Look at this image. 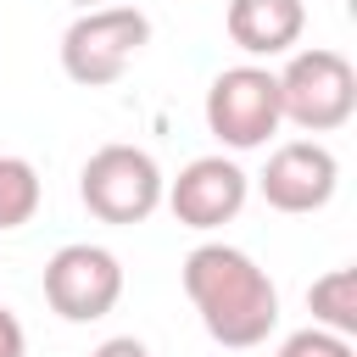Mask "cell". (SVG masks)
<instances>
[{"label":"cell","instance_id":"obj_1","mask_svg":"<svg viewBox=\"0 0 357 357\" xmlns=\"http://www.w3.org/2000/svg\"><path fill=\"white\" fill-rule=\"evenodd\" d=\"M184 296L201 312V329L229 351L262 346L279 329V290L257 268V257H245L240 245H223V240L195 245L184 257Z\"/></svg>","mask_w":357,"mask_h":357},{"label":"cell","instance_id":"obj_2","mask_svg":"<svg viewBox=\"0 0 357 357\" xmlns=\"http://www.w3.org/2000/svg\"><path fill=\"white\" fill-rule=\"evenodd\" d=\"M273 84H279V117L307 134H335L357 112V73L329 45L290 50V61H284V73H273Z\"/></svg>","mask_w":357,"mask_h":357},{"label":"cell","instance_id":"obj_3","mask_svg":"<svg viewBox=\"0 0 357 357\" xmlns=\"http://www.w3.org/2000/svg\"><path fill=\"white\" fill-rule=\"evenodd\" d=\"M145 45H151V17L139 6H95L73 17V28L61 33V73L84 89H106L134 67Z\"/></svg>","mask_w":357,"mask_h":357},{"label":"cell","instance_id":"obj_4","mask_svg":"<svg viewBox=\"0 0 357 357\" xmlns=\"http://www.w3.org/2000/svg\"><path fill=\"white\" fill-rule=\"evenodd\" d=\"M162 167L139 145H100L78 173V195L100 223H145L162 206Z\"/></svg>","mask_w":357,"mask_h":357},{"label":"cell","instance_id":"obj_5","mask_svg":"<svg viewBox=\"0 0 357 357\" xmlns=\"http://www.w3.org/2000/svg\"><path fill=\"white\" fill-rule=\"evenodd\" d=\"M279 84L268 67L257 61H240V67H223L212 84H206V128L218 145L229 151H257L279 134Z\"/></svg>","mask_w":357,"mask_h":357},{"label":"cell","instance_id":"obj_6","mask_svg":"<svg viewBox=\"0 0 357 357\" xmlns=\"http://www.w3.org/2000/svg\"><path fill=\"white\" fill-rule=\"evenodd\" d=\"M45 301L67 324H95L123 301V262L106 245L73 240L45 262Z\"/></svg>","mask_w":357,"mask_h":357},{"label":"cell","instance_id":"obj_7","mask_svg":"<svg viewBox=\"0 0 357 357\" xmlns=\"http://www.w3.org/2000/svg\"><path fill=\"white\" fill-rule=\"evenodd\" d=\"M335 184H340V162L324 139H284L257 173V190L273 212H318L335 201Z\"/></svg>","mask_w":357,"mask_h":357},{"label":"cell","instance_id":"obj_8","mask_svg":"<svg viewBox=\"0 0 357 357\" xmlns=\"http://www.w3.org/2000/svg\"><path fill=\"white\" fill-rule=\"evenodd\" d=\"M245 195H251V173H245L234 156H223V151L184 162L178 178L162 190V201L173 206V218H178L184 229H218V223L240 218Z\"/></svg>","mask_w":357,"mask_h":357},{"label":"cell","instance_id":"obj_9","mask_svg":"<svg viewBox=\"0 0 357 357\" xmlns=\"http://www.w3.org/2000/svg\"><path fill=\"white\" fill-rule=\"evenodd\" d=\"M223 28L245 56H290L307 28V6L301 0H229Z\"/></svg>","mask_w":357,"mask_h":357},{"label":"cell","instance_id":"obj_10","mask_svg":"<svg viewBox=\"0 0 357 357\" xmlns=\"http://www.w3.org/2000/svg\"><path fill=\"white\" fill-rule=\"evenodd\" d=\"M307 312H312L318 329L351 340V335H357V268H329L324 279H312Z\"/></svg>","mask_w":357,"mask_h":357},{"label":"cell","instance_id":"obj_11","mask_svg":"<svg viewBox=\"0 0 357 357\" xmlns=\"http://www.w3.org/2000/svg\"><path fill=\"white\" fill-rule=\"evenodd\" d=\"M39 212V173L22 156L0 151V229H22Z\"/></svg>","mask_w":357,"mask_h":357},{"label":"cell","instance_id":"obj_12","mask_svg":"<svg viewBox=\"0 0 357 357\" xmlns=\"http://www.w3.org/2000/svg\"><path fill=\"white\" fill-rule=\"evenodd\" d=\"M273 357H357V346H351L346 335H329V329H318V324H307V329H296V335H284Z\"/></svg>","mask_w":357,"mask_h":357},{"label":"cell","instance_id":"obj_13","mask_svg":"<svg viewBox=\"0 0 357 357\" xmlns=\"http://www.w3.org/2000/svg\"><path fill=\"white\" fill-rule=\"evenodd\" d=\"M0 357H28V335H22V318L0 301Z\"/></svg>","mask_w":357,"mask_h":357},{"label":"cell","instance_id":"obj_14","mask_svg":"<svg viewBox=\"0 0 357 357\" xmlns=\"http://www.w3.org/2000/svg\"><path fill=\"white\" fill-rule=\"evenodd\" d=\"M89 357H151V351H145V340H134V335H112V340H100Z\"/></svg>","mask_w":357,"mask_h":357},{"label":"cell","instance_id":"obj_15","mask_svg":"<svg viewBox=\"0 0 357 357\" xmlns=\"http://www.w3.org/2000/svg\"><path fill=\"white\" fill-rule=\"evenodd\" d=\"M73 6H84V11H95V6H112V0H73Z\"/></svg>","mask_w":357,"mask_h":357}]
</instances>
